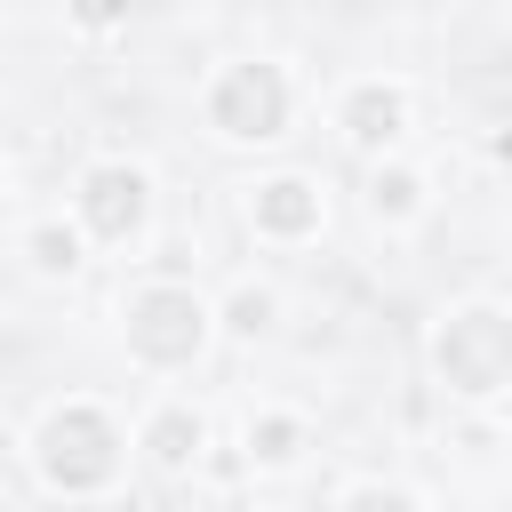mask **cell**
Wrapping results in <instances>:
<instances>
[{
    "mask_svg": "<svg viewBox=\"0 0 512 512\" xmlns=\"http://www.w3.org/2000/svg\"><path fill=\"white\" fill-rule=\"evenodd\" d=\"M184 440H200V432H192L184 416H168V424H160V456H184Z\"/></svg>",
    "mask_w": 512,
    "mask_h": 512,
    "instance_id": "obj_8",
    "label": "cell"
},
{
    "mask_svg": "<svg viewBox=\"0 0 512 512\" xmlns=\"http://www.w3.org/2000/svg\"><path fill=\"white\" fill-rule=\"evenodd\" d=\"M216 120H224L232 136H272V128H280V80H272V72H256V64H248V72H232V80H224V96H216Z\"/></svg>",
    "mask_w": 512,
    "mask_h": 512,
    "instance_id": "obj_4",
    "label": "cell"
},
{
    "mask_svg": "<svg viewBox=\"0 0 512 512\" xmlns=\"http://www.w3.org/2000/svg\"><path fill=\"white\" fill-rule=\"evenodd\" d=\"M440 368H448L464 392H488V384L512 368V320H496V312H464V320L440 336Z\"/></svg>",
    "mask_w": 512,
    "mask_h": 512,
    "instance_id": "obj_1",
    "label": "cell"
},
{
    "mask_svg": "<svg viewBox=\"0 0 512 512\" xmlns=\"http://www.w3.org/2000/svg\"><path fill=\"white\" fill-rule=\"evenodd\" d=\"M192 344H200V304L176 296V288H152V296L136 304V352H152V360H184Z\"/></svg>",
    "mask_w": 512,
    "mask_h": 512,
    "instance_id": "obj_3",
    "label": "cell"
},
{
    "mask_svg": "<svg viewBox=\"0 0 512 512\" xmlns=\"http://www.w3.org/2000/svg\"><path fill=\"white\" fill-rule=\"evenodd\" d=\"M352 120H360L352 136H392V120H400V104H392V96H360V104H352Z\"/></svg>",
    "mask_w": 512,
    "mask_h": 512,
    "instance_id": "obj_7",
    "label": "cell"
},
{
    "mask_svg": "<svg viewBox=\"0 0 512 512\" xmlns=\"http://www.w3.org/2000/svg\"><path fill=\"white\" fill-rule=\"evenodd\" d=\"M48 472H56L64 488H88V480H104V472H112V432H104L88 408L56 416V424H48Z\"/></svg>",
    "mask_w": 512,
    "mask_h": 512,
    "instance_id": "obj_2",
    "label": "cell"
},
{
    "mask_svg": "<svg viewBox=\"0 0 512 512\" xmlns=\"http://www.w3.org/2000/svg\"><path fill=\"white\" fill-rule=\"evenodd\" d=\"M256 216H264L272 232H296V224H312V200H304V184H272V192L256 200Z\"/></svg>",
    "mask_w": 512,
    "mask_h": 512,
    "instance_id": "obj_6",
    "label": "cell"
},
{
    "mask_svg": "<svg viewBox=\"0 0 512 512\" xmlns=\"http://www.w3.org/2000/svg\"><path fill=\"white\" fill-rule=\"evenodd\" d=\"M88 216H96V232H128V224L144 216V176L96 168V176H88Z\"/></svg>",
    "mask_w": 512,
    "mask_h": 512,
    "instance_id": "obj_5",
    "label": "cell"
},
{
    "mask_svg": "<svg viewBox=\"0 0 512 512\" xmlns=\"http://www.w3.org/2000/svg\"><path fill=\"white\" fill-rule=\"evenodd\" d=\"M352 512H408V504H400V496H376V488H368V496H352Z\"/></svg>",
    "mask_w": 512,
    "mask_h": 512,
    "instance_id": "obj_9",
    "label": "cell"
}]
</instances>
